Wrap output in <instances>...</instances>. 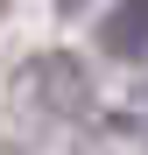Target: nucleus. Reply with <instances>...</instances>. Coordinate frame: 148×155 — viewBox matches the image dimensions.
<instances>
[{"instance_id": "1", "label": "nucleus", "mask_w": 148, "mask_h": 155, "mask_svg": "<svg viewBox=\"0 0 148 155\" xmlns=\"http://www.w3.org/2000/svg\"><path fill=\"white\" fill-rule=\"evenodd\" d=\"M99 35H106L113 57H148V0H120Z\"/></svg>"}]
</instances>
